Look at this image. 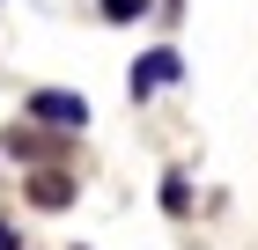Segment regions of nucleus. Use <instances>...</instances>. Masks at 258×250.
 Here are the masks:
<instances>
[{
  "label": "nucleus",
  "instance_id": "obj_6",
  "mask_svg": "<svg viewBox=\"0 0 258 250\" xmlns=\"http://www.w3.org/2000/svg\"><path fill=\"white\" fill-rule=\"evenodd\" d=\"M148 15V0H103V22H140Z\"/></svg>",
  "mask_w": 258,
  "mask_h": 250
},
{
  "label": "nucleus",
  "instance_id": "obj_1",
  "mask_svg": "<svg viewBox=\"0 0 258 250\" xmlns=\"http://www.w3.org/2000/svg\"><path fill=\"white\" fill-rule=\"evenodd\" d=\"M22 118H37L52 140H67V133L89 125V96H74V89H30L22 96Z\"/></svg>",
  "mask_w": 258,
  "mask_h": 250
},
{
  "label": "nucleus",
  "instance_id": "obj_5",
  "mask_svg": "<svg viewBox=\"0 0 258 250\" xmlns=\"http://www.w3.org/2000/svg\"><path fill=\"white\" fill-rule=\"evenodd\" d=\"M162 213H192V184H184L177 170L162 177Z\"/></svg>",
  "mask_w": 258,
  "mask_h": 250
},
{
  "label": "nucleus",
  "instance_id": "obj_3",
  "mask_svg": "<svg viewBox=\"0 0 258 250\" xmlns=\"http://www.w3.org/2000/svg\"><path fill=\"white\" fill-rule=\"evenodd\" d=\"M30 206H44V213L74 206V177H67V170H37V177H30Z\"/></svg>",
  "mask_w": 258,
  "mask_h": 250
},
{
  "label": "nucleus",
  "instance_id": "obj_2",
  "mask_svg": "<svg viewBox=\"0 0 258 250\" xmlns=\"http://www.w3.org/2000/svg\"><path fill=\"white\" fill-rule=\"evenodd\" d=\"M170 81H184V52H177V44H155V52L133 59L125 89H133V103H140V96H155V89H170Z\"/></svg>",
  "mask_w": 258,
  "mask_h": 250
},
{
  "label": "nucleus",
  "instance_id": "obj_7",
  "mask_svg": "<svg viewBox=\"0 0 258 250\" xmlns=\"http://www.w3.org/2000/svg\"><path fill=\"white\" fill-rule=\"evenodd\" d=\"M0 250H15V221H0Z\"/></svg>",
  "mask_w": 258,
  "mask_h": 250
},
{
  "label": "nucleus",
  "instance_id": "obj_4",
  "mask_svg": "<svg viewBox=\"0 0 258 250\" xmlns=\"http://www.w3.org/2000/svg\"><path fill=\"white\" fill-rule=\"evenodd\" d=\"M0 147L15 154V162H52V154H59V140H44L37 125H15V133L0 140ZM52 170H59V162H52Z\"/></svg>",
  "mask_w": 258,
  "mask_h": 250
}]
</instances>
